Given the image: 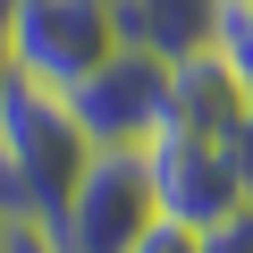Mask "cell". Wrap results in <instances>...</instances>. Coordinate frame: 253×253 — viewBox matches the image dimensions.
I'll use <instances>...</instances> for the list:
<instances>
[{"label": "cell", "instance_id": "obj_1", "mask_svg": "<svg viewBox=\"0 0 253 253\" xmlns=\"http://www.w3.org/2000/svg\"><path fill=\"white\" fill-rule=\"evenodd\" d=\"M84 161H93V144H84L76 110L51 84L0 76V211L59 219V203L84 177Z\"/></svg>", "mask_w": 253, "mask_h": 253}, {"label": "cell", "instance_id": "obj_2", "mask_svg": "<svg viewBox=\"0 0 253 253\" xmlns=\"http://www.w3.org/2000/svg\"><path fill=\"white\" fill-rule=\"evenodd\" d=\"M110 51H118L110 0H9V9H0V76L68 93Z\"/></svg>", "mask_w": 253, "mask_h": 253}, {"label": "cell", "instance_id": "obj_3", "mask_svg": "<svg viewBox=\"0 0 253 253\" xmlns=\"http://www.w3.org/2000/svg\"><path fill=\"white\" fill-rule=\"evenodd\" d=\"M84 126V144L93 152H144L161 126H169V59L161 51H135V42H118L84 84L59 93Z\"/></svg>", "mask_w": 253, "mask_h": 253}, {"label": "cell", "instance_id": "obj_4", "mask_svg": "<svg viewBox=\"0 0 253 253\" xmlns=\"http://www.w3.org/2000/svg\"><path fill=\"white\" fill-rule=\"evenodd\" d=\"M152 219H161V203H152L144 152H93L84 177L68 186L59 219H51V245L59 253H126Z\"/></svg>", "mask_w": 253, "mask_h": 253}, {"label": "cell", "instance_id": "obj_5", "mask_svg": "<svg viewBox=\"0 0 253 253\" xmlns=\"http://www.w3.org/2000/svg\"><path fill=\"white\" fill-rule=\"evenodd\" d=\"M144 169H152V203H161V219H177V228H219V219H236L253 194H245V177H236V152L228 144H194V135H161L144 144Z\"/></svg>", "mask_w": 253, "mask_h": 253}, {"label": "cell", "instance_id": "obj_6", "mask_svg": "<svg viewBox=\"0 0 253 253\" xmlns=\"http://www.w3.org/2000/svg\"><path fill=\"white\" fill-rule=\"evenodd\" d=\"M245 118H253V84H245L219 51H186V59H169V135L236 144Z\"/></svg>", "mask_w": 253, "mask_h": 253}, {"label": "cell", "instance_id": "obj_7", "mask_svg": "<svg viewBox=\"0 0 253 253\" xmlns=\"http://www.w3.org/2000/svg\"><path fill=\"white\" fill-rule=\"evenodd\" d=\"M110 26H118V42H135V51L186 59V51H211L219 0H110Z\"/></svg>", "mask_w": 253, "mask_h": 253}, {"label": "cell", "instance_id": "obj_8", "mask_svg": "<svg viewBox=\"0 0 253 253\" xmlns=\"http://www.w3.org/2000/svg\"><path fill=\"white\" fill-rule=\"evenodd\" d=\"M211 51L253 84V0H219V26H211Z\"/></svg>", "mask_w": 253, "mask_h": 253}, {"label": "cell", "instance_id": "obj_9", "mask_svg": "<svg viewBox=\"0 0 253 253\" xmlns=\"http://www.w3.org/2000/svg\"><path fill=\"white\" fill-rule=\"evenodd\" d=\"M0 253H59V245H51V219H34V211H0Z\"/></svg>", "mask_w": 253, "mask_h": 253}, {"label": "cell", "instance_id": "obj_10", "mask_svg": "<svg viewBox=\"0 0 253 253\" xmlns=\"http://www.w3.org/2000/svg\"><path fill=\"white\" fill-rule=\"evenodd\" d=\"M126 253H203V236H194V228H177V219H152Z\"/></svg>", "mask_w": 253, "mask_h": 253}, {"label": "cell", "instance_id": "obj_11", "mask_svg": "<svg viewBox=\"0 0 253 253\" xmlns=\"http://www.w3.org/2000/svg\"><path fill=\"white\" fill-rule=\"evenodd\" d=\"M203 253H253V203H245L236 219H219V228H203Z\"/></svg>", "mask_w": 253, "mask_h": 253}, {"label": "cell", "instance_id": "obj_12", "mask_svg": "<svg viewBox=\"0 0 253 253\" xmlns=\"http://www.w3.org/2000/svg\"><path fill=\"white\" fill-rule=\"evenodd\" d=\"M228 152H236V177H245V194H253V118L236 126V144H228Z\"/></svg>", "mask_w": 253, "mask_h": 253}]
</instances>
